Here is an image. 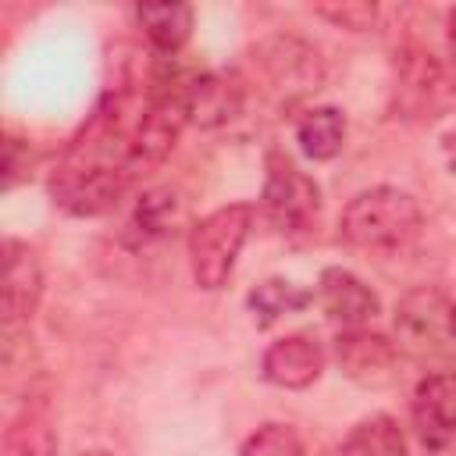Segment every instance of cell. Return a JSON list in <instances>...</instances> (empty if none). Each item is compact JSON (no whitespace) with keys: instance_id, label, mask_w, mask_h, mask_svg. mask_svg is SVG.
Returning <instances> with one entry per match:
<instances>
[{"instance_id":"6da1fadb","label":"cell","mask_w":456,"mask_h":456,"mask_svg":"<svg viewBox=\"0 0 456 456\" xmlns=\"http://www.w3.org/2000/svg\"><path fill=\"white\" fill-rule=\"evenodd\" d=\"M150 86L139 93L128 78L107 86L103 100L68 142L50 175V196L75 217L107 214L142 175L135 164V132L146 110Z\"/></svg>"},{"instance_id":"7a4b0ae2","label":"cell","mask_w":456,"mask_h":456,"mask_svg":"<svg viewBox=\"0 0 456 456\" xmlns=\"http://www.w3.org/2000/svg\"><path fill=\"white\" fill-rule=\"evenodd\" d=\"M420 228H424V214L417 200L392 185H374L356 192L338 217V239L367 256H395L410 249Z\"/></svg>"},{"instance_id":"3957f363","label":"cell","mask_w":456,"mask_h":456,"mask_svg":"<svg viewBox=\"0 0 456 456\" xmlns=\"http://www.w3.org/2000/svg\"><path fill=\"white\" fill-rule=\"evenodd\" d=\"M253 232V207L249 203H228L214 214L200 217L189 232V264L200 289L217 292L228 285L235 260Z\"/></svg>"},{"instance_id":"277c9868","label":"cell","mask_w":456,"mask_h":456,"mask_svg":"<svg viewBox=\"0 0 456 456\" xmlns=\"http://www.w3.org/2000/svg\"><path fill=\"white\" fill-rule=\"evenodd\" d=\"M260 207L274 232H281V235L306 232L321 210V185L306 171H299L281 150H271L264 157Z\"/></svg>"},{"instance_id":"5b68a950","label":"cell","mask_w":456,"mask_h":456,"mask_svg":"<svg viewBox=\"0 0 456 456\" xmlns=\"http://www.w3.org/2000/svg\"><path fill=\"white\" fill-rule=\"evenodd\" d=\"M449 310H452V303L438 289H413V292H406L399 299V306H395L399 349L410 353L420 363L452 360L456 335L449 328Z\"/></svg>"},{"instance_id":"8992f818","label":"cell","mask_w":456,"mask_h":456,"mask_svg":"<svg viewBox=\"0 0 456 456\" xmlns=\"http://www.w3.org/2000/svg\"><path fill=\"white\" fill-rule=\"evenodd\" d=\"M253 61H256L260 75L267 78V86L285 100L314 93L321 86V78H324V64L317 57V50L299 36H271V39H264L253 50Z\"/></svg>"},{"instance_id":"52a82bcc","label":"cell","mask_w":456,"mask_h":456,"mask_svg":"<svg viewBox=\"0 0 456 456\" xmlns=\"http://www.w3.org/2000/svg\"><path fill=\"white\" fill-rule=\"evenodd\" d=\"M335 360L360 388H388L399 381V346L370 328H346L335 338Z\"/></svg>"},{"instance_id":"ba28073f","label":"cell","mask_w":456,"mask_h":456,"mask_svg":"<svg viewBox=\"0 0 456 456\" xmlns=\"http://www.w3.org/2000/svg\"><path fill=\"white\" fill-rule=\"evenodd\" d=\"M413 431L424 449H442L456 435V370H431L417 381L413 399Z\"/></svg>"},{"instance_id":"9c48e42d","label":"cell","mask_w":456,"mask_h":456,"mask_svg":"<svg viewBox=\"0 0 456 456\" xmlns=\"http://www.w3.org/2000/svg\"><path fill=\"white\" fill-rule=\"evenodd\" d=\"M43 296V267L36 249H28L18 239L4 242V328L7 335L25 324Z\"/></svg>"},{"instance_id":"30bf717a","label":"cell","mask_w":456,"mask_h":456,"mask_svg":"<svg viewBox=\"0 0 456 456\" xmlns=\"http://www.w3.org/2000/svg\"><path fill=\"white\" fill-rule=\"evenodd\" d=\"M324 363H328L324 346L314 335L296 331V335H285L264 349L260 374H264V381H271L278 388H306L321 378Z\"/></svg>"},{"instance_id":"8fae6325","label":"cell","mask_w":456,"mask_h":456,"mask_svg":"<svg viewBox=\"0 0 456 456\" xmlns=\"http://www.w3.org/2000/svg\"><path fill=\"white\" fill-rule=\"evenodd\" d=\"M317 303L321 310L342 324V328H363L378 310H381V299L370 285H363L353 271L346 267H324L321 271V281H317Z\"/></svg>"},{"instance_id":"7c38bea8","label":"cell","mask_w":456,"mask_h":456,"mask_svg":"<svg viewBox=\"0 0 456 456\" xmlns=\"http://www.w3.org/2000/svg\"><path fill=\"white\" fill-rule=\"evenodd\" d=\"M246 100V89L235 75H192L185 78V110H189V125L200 128H217L228 125L232 118H239Z\"/></svg>"},{"instance_id":"4fadbf2b","label":"cell","mask_w":456,"mask_h":456,"mask_svg":"<svg viewBox=\"0 0 456 456\" xmlns=\"http://www.w3.org/2000/svg\"><path fill=\"white\" fill-rule=\"evenodd\" d=\"M182 221V200L175 189H150L139 196V203L132 207L121 242L132 249H142L157 239H167L175 232V224Z\"/></svg>"},{"instance_id":"5bb4252c","label":"cell","mask_w":456,"mask_h":456,"mask_svg":"<svg viewBox=\"0 0 456 456\" xmlns=\"http://www.w3.org/2000/svg\"><path fill=\"white\" fill-rule=\"evenodd\" d=\"M135 18H139L146 39L153 43V50L171 57V53H178L189 43L196 11L189 4H139Z\"/></svg>"},{"instance_id":"9a60e30c","label":"cell","mask_w":456,"mask_h":456,"mask_svg":"<svg viewBox=\"0 0 456 456\" xmlns=\"http://www.w3.org/2000/svg\"><path fill=\"white\" fill-rule=\"evenodd\" d=\"M296 142L310 160H331L338 157L346 142V118L338 107H310L296 121Z\"/></svg>"},{"instance_id":"2e32d148","label":"cell","mask_w":456,"mask_h":456,"mask_svg":"<svg viewBox=\"0 0 456 456\" xmlns=\"http://www.w3.org/2000/svg\"><path fill=\"white\" fill-rule=\"evenodd\" d=\"M338 456H410V452H406L403 428L392 417L374 413L353 424V431L338 445Z\"/></svg>"},{"instance_id":"e0dca14e","label":"cell","mask_w":456,"mask_h":456,"mask_svg":"<svg viewBox=\"0 0 456 456\" xmlns=\"http://www.w3.org/2000/svg\"><path fill=\"white\" fill-rule=\"evenodd\" d=\"M246 303H249L256 324L267 328V324H274L281 314H296V310L310 306V303H314V292H306V289H299V285H292V281H285V278H267V281H260V285L246 296Z\"/></svg>"},{"instance_id":"ac0fdd59","label":"cell","mask_w":456,"mask_h":456,"mask_svg":"<svg viewBox=\"0 0 456 456\" xmlns=\"http://www.w3.org/2000/svg\"><path fill=\"white\" fill-rule=\"evenodd\" d=\"M0 456H57V438L50 420L36 410H25L21 417H14L4 428Z\"/></svg>"},{"instance_id":"d6986e66","label":"cell","mask_w":456,"mask_h":456,"mask_svg":"<svg viewBox=\"0 0 456 456\" xmlns=\"http://www.w3.org/2000/svg\"><path fill=\"white\" fill-rule=\"evenodd\" d=\"M239 456H306V449L289 424H264L246 438Z\"/></svg>"},{"instance_id":"ffe728a7","label":"cell","mask_w":456,"mask_h":456,"mask_svg":"<svg viewBox=\"0 0 456 456\" xmlns=\"http://www.w3.org/2000/svg\"><path fill=\"white\" fill-rule=\"evenodd\" d=\"M321 14H324V18H331V21H335V25H342V28L363 32V28H370V25H374L378 7H374V4H342V7H321Z\"/></svg>"},{"instance_id":"44dd1931","label":"cell","mask_w":456,"mask_h":456,"mask_svg":"<svg viewBox=\"0 0 456 456\" xmlns=\"http://www.w3.org/2000/svg\"><path fill=\"white\" fill-rule=\"evenodd\" d=\"M445 57H449V64L456 71V11L445 14Z\"/></svg>"},{"instance_id":"7402d4cb","label":"cell","mask_w":456,"mask_h":456,"mask_svg":"<svg viewBox=\"0 0 456 456\" xmlns=\"http://www.w3.org/2000/svg\"><path fill=\"white\" fill-rule=\"evenodd\" d=\"M442 150H445V160H449V167H452V175H456V132H449V135L442 139Z\"/></svg>"},{"instance_id":"603a6c76","label":"cell","mask_w":456,"mask_h":456,"mask_svg":"<svg viewBox=\"0 0 456 456\" xmlns=\"http://www.w3.org/2000/svg\"><path fill=\"white\" fill-rule=\"evenodd\" d=\"M449 328H452V335H456V303H452V310H449Z\"/></svg>"},{"instance_id":"cb8c5ba5","label":"cell","mask_w":456,"mask_h":456,"mask_svg":"<svg viewBox=\"0 0 456 456\" xmlns=\"http://www.w3.org/2000/svg\"><path fill=\"white\" fill-rule=\"evenodd\" d=\"M82 456H110L107 449H89V452H82Z\"/></svg>"}]
</instances>
